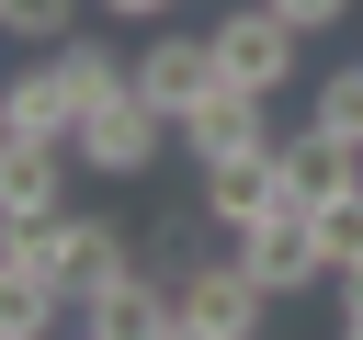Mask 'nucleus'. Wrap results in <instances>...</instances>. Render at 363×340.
Returning <instances> with one entry per match:
<instances>
[{
    "label": "nucleus",
    "instance_id": "nucleus-5",
    "mask_svg": "<svg viewBox=\"0 0 363 340\" xmlns=\"http://www.w3.org/2000/svg\"><path fill=\"white\" fill-rule=\"evenodd\" d=\"M182 147L216 170V159H250V147H272V91H238V79H216L193 113H182Z\"/></svg>",
    "mask_w": 363,
    "mask_h": 340
},
{
    "label": "nucleus",
    "instance_id": "nucleus-18",
    "mask_svg": "<svg viewBox=\"0 0 363 340\" xmlns=\"http://www.w3.org/2000/svg\"><path fill=\"white\" fill-rule=\"evenodd\" d=\"M102 11H113V23H159L170 0H102Z\"/></svg>",
    "mask_w": 363,
    "mask_h": 340
},
{
    "label": "nucleus",
    "instance_id": "nucleus-22",
    "mask_svg": "<svg viewBox=\"0 0 363 340\" xmlns=\"http://www.w3.org/2000/svg\"><path fill=\"white\" fill-rule=\"evenodd\" d=\"M79 340H91V329H79Z\"/></svg>",
    "mask_w": 363,
    "mask_h": 340
},
{
    "label": "nucleus",
    "instance_id": "nucleus-16",
    "mask_svg": "<svg viewBox=\"0 0 363 340\" xmlns=\"http://www.w3.org/2000/svg\"><path fill=\"white\" fill-rule=\"evenodd\" d=\"M0 23H11L23 45H68V34H79V0H0Z\"/></svg>",
    "mask_w": 363,
    "mask_h": 340
},
{
    "label": "nucleus",
    "instance_id": "nucleus-13",
    "mask_svg": "<svg viewBox=\"0 0 363 340\" xmlns=\"http://www.w3.org/2000/svg\"><path fill=\"white\" fill-rule=\"evenodd\" d=\"M68 306V283H34V272H0V340H45Z\"/></svg>",
    "mask_w": 363,
    "mask_h": 340
},
{
    "label": "nucleus",
    "instance_id": "nucleus-21",
    "mask_svg": "<svg viewBox=\"0 0 363 340\" xmlns=\"http://www.w3.org/2000/svg\"><path fill=\"white\" fill-rule=\"evenodd\" d=\"M170 340H204V329H170Z\"/></svg>",
    "mask_w": 363,
    "mask_h": 340
},
{
    "label": "nucleus",
    "instance_id": "nucleus-14",
    "mask_svg": "<svg viewBox=\"0 0 363 340\" xmlns=\"http://www.w3.org/2000/svg\"><path fill=\"white\" fill-rule=\"evenodd\" d=\"M306 125H318V136H340V147H363V57L318 79V113H306Z\"/></svg>",
    "mask_w": 363,
    "mask_h": 340
},
{
    "label": "nucleus",
    "instance_id": "nucleus-15",
    "mask_svg": "<svg viewBox=\"0 0 363 340\" xmlns=\"http://www.w3.org/2000/svg\"><path fill=\"white\" fill-rule=\"evenodd\" d=\"M318 249H329V283H340V272H352V261H363V181H352V193H329V204H318Z\"/></svg>",
    "mask_w": 363,
    "mask_h": 340
},
{
    "label": "nucleus",
    "instance_id": "nucleus-11",
    "mask_svg": "<svg viewBox=\"0 0 363 340\" xmlns=\"http://www.w3.org/2000/svg\"><path fill=\"white\" fill-rule=\"evenodd\" d=\"M272 159H284V204H306V215H318L329 193H352V181H363V147H340V136H318V125H306V136H284Z\"/></svg>",
    "mask_w": 363,
    "mask_h": 340
},
{
    "label": "nucleus",
    "instance_id": "nucleus-17",
    "mask_svg": "<svg viewBox=\"0 0 363 340\" xmlns=\"http://www.w3.org/2000/svg\"><path fill=\"white\" fill-rule=\"evenodd\" d=\"M272 11H284V23H295V34H329V23H340V11H352V0H272Z\"/></svg>",
    "mask_w": 363,
    "mask_h": 340
},
{
    "label": "nucleus",
    "instance_id": "nucleus-6",
    "mask_svg": "<svg viewBox=\"0 0 363 340\" xmlns=\"http://www.w3.org/2000/svg\"><path fill=\"white\" fill-rule=\"evenodd\" d=\"M45 261H57V283H68V306H91V295H113V283L136 272V249H125V227H102V215H57V227H45Z\"/></svg>",
    "mask_w": 363,
    "mask_h": 340
},
{
    "label": "nucleus",
    "instance_id": "nucleus-19",
    "mask_svg": "<svg viewBox=\"0 0 363 340\" xmlns=\"http://www.w3.org/2000/svg\"><path fill=\"white\" fill-rule=\"evenodd\" d=\"M340 317H363V261H352V272H340Z\"/></svg>",
    "mask_w": 363,
    "mask_h": 340
},
{
    "label": "nucleus",
    "instance_id": "nucleus-7",
    "mask_svg": "<svg viewBox=\"0 0 363 340\" xmlns=\"http://www.w3.org/2000/svg\"><path fill=\"white\" fill-rule=\"evenodd\" d=\"M238 261L261 272V295H295V283H329V249H318V215H306V204L261 215V227L238 238Z\"/></svg>",
    "mask_w": 363,
    "mask_h": 340
},
{
    "label": "nucleus",
    "instance_id": "nucleus-2",
    "mask_svg": "<svg viewBox=\"0 0 363 340\" xmlns=\"http://www.w3.org/2000/svg\"><path fill=\"white\" fill-rule=\"evenodd\" d=\"M204 45H216V68H227L238 91H284V79H295V45H306V34H295V23L272 11V0H238V11H216V34H204Z\"/></svg>",
    "mask_w": 363,
    "mask_h": 340
},
{
    "label": "nucleus",
    "instance_id": "nucleus-12",
    "mask_svg": "<svg viewBox=\"0 0 363 340\" xmlns=\"http://www.w3.org/2000/svg\"><path fill=\"white\" fill-rule=\"evenodd\" d=\"M0 215L57 227V147H0Z\"/></svg>",
    "mask_w": 363,
    "mask_h": 340
},
{
    "label": "nucleus",
    "instance_id": "nucleus-4",
    "mask_svg": "<svg viewBox=\"0 0 363 340\" xmlns=\"http://www.w3.org/2000/svg\"><path fill=\"white\" fill-rule=\"evenodd\" d=\"M261 272L250 261H193L182 272V329H204V340H261Z\"/></svg>",
    "mask_w": 363,
    "mask_h": 340
},
{
    "label": "nucleus",
    "instance_id": "nucleus-20",
    "mask_svg": "<svg viewBox=\"0 0 363 340\" xmlns=\"http://www.w3.org/2000/svg\"><path fill=\"white\" fill-rule=\"evenodd\" d=\"M340 340H363V317H340Z\"/></svg>",
    "mask_w": 363,
    "mask_h": 340
},
{
    "label": "nucleus",
    "instance_id": "nucleus-9",
    "mask_svg": "<svg viewBox=\"0 0 363 340\" xmlns=\"http://www.w3.org/2000/svg\"><path fill=\"white\" fill-rule=\"evenodd\" d=\"M272 147H284V136H272ZM272 147H250V159H216V170H204V215H216V227H238V238H250L261 215H284V159H272Z\"/></svg>",
    "mask_w": 363,
    "mask_h": 340
},
{
    "label": "nucleus",
    "instance_id": "nucleus-3",
    "mask_svg": "<svg viewBox=\"0 0 363 340\" xmlns=\"http://www.w3.org/2000/svg\"><path fill=\"white\" fill-rule=\"evenodd\" d=\"M0 147H79V79L57 68V45L0 91Z\"/></svg>",
    "mask_w": 363,
    "mask_h": 340
},
{
    "label": "nucleus",
    "instance_id": "nucleus-10",
    "mask_svg": "<svg viewBox=\"0 0 363 340\" xmlns=\"http://www.w3.org/2000/svg\"><path fill=\"white\" fill-rule=\"evenodd\" d=\"M79 329H91V340H170V329H182V283L125 272L113 295H91V306H79Z\"/></svg>",
    "mask_w": 363,
    "mask_h": 340
},
{
    "label": "nucleus",
    "instance_id": "nucleus-8",
    "mask_svg": "<svg viewBox=\"0 0 363 340\" xmlns=\"http://www.w3.org/2000/svg\"><path fill=\"white\" fill-rule=\"evenodd\" d=\"M216 79H227V68H216V45H204V34H147V45H136V91H147L170 125H182Z\"/></svg>",
    "mask_w": 363,
    "mask_h": 340
},
{
    "label": "nucleus",
    "instance_id": "nucleus-1",
    "mask_svg": "<svg viewBox=\"0 0 363 340\" xmlns=\"http://www.w3.org/2000/svg\"><path fill=\"white\" fill-rule=\"evenodd\" d=\"M170 136H182V125H170V113H159L147 91H125V102L79 113V170H102V181H147Z\"/></svg>",
    "mask_w": 363,
    "mask_h": 340
}]
</instances>
